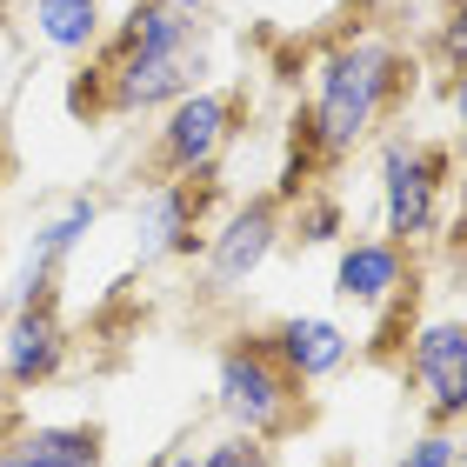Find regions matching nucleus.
<instances>
[{
  "label": "nucleus",
  "instance_id": "f257e3e1",
  "mask_svg": "<svg viewBox=\"0 0 467 467\" xmlns=\"http://www.w3.org/2000/svg\"><path fill=\"white\" fill-rule=\"evenodd\" d=\"M400 88H408V74H400V54L388 40H341V47H327L321 67H314V100H307L301 140L321 161L354 154L380 127V114L394 108Z\"/></svg>",
  "mask_w": 467,
  "mask_h": 467
},
{
  "label": "nucleus",
  "instance_id": "f03ea898",
  "mask_svg": "<svg viewBox=\"0 0 467 467\" xmlns=\"http://www.w3.org/2000/svg\"><path fill=\"white\" fill-rule=\"evenodd\" d=\"M201 74H207V34L174 40V47H114L100 60V74H88L67 100L74 114H147L194 94Z\"/></svg>",
  "mask_w": 467,
  "mask_h": 467
},
{
  "label": "nucleus",
  "instance_id": "7ed1b4c3",
  "mask_svg": "<svg viewBox=\"0 0 467 467\" xmlns=\"http://www.w3.org/2000/svg\"><path fill=\"white\" fill-rule=\"evenodd\" d=\"M214 408L227 414V428L274 441L301 420V380L281 368L267 334H234L214 360Z\"/></svg>",
  "mask_w": 467,
  "mask_h": 467
},
{
  "label": "nucleus",
  "instance_id": "20e7f679",
  "mask_svg": "<svg viewBox=\"0 0 467 467\" xmlns=\"http://www.w3.org/2000/svg\"><path fill=\"white\" fill-rule=\"evenodd\" d=\"M441 187H448V154L420 140H388L380 147V221L394 247H420L441 227Z\"/></svg>",
  "mask_w": 467,
  "mask_h": 467
},
{
  "label": "nucleus",
  "instance_id": "39448f33",
  "mask_svg": "<svg viewBox=\"0 0 467 467\" xmlns=\"http://www.w3.org/2000/svg\"><path fill=\"white\" fill-rule=\"evenodd\" d=\"M234 127H241V94L227 88H194L167 108L154 134V181L167 174H214V161L227 154Z\"/></svg>",
  "mask_w": 467,
  "mask_h": 467
},
{
  "label": "nucleus",
  "instance_id": "423d86ee",
  "mask_svg": "<svg viewBox=\"0 0 467 467\" xmlns=\"http://www.w3.org/2000/svg\"><path fill=\"white\" fill-rule=\"evenodd\" d=\"M281 234H287V201L281 194L241 201L214 234H207V281H214L221 294L241 287V281H254V274L267 267V254L281 247Z\"/></svg>",
  "mask_w": 467,
  "mask_h": 467
},
{
  "label": "nucleus",
  "instance_id": "0eeeda50",
  "mask_svg": "<svg viewBox=\"0 0 467 467\" xmlns=\"http://www.w3.org/2000/svg\"><path fill=\"white\" fill-rule=\"evenodd\" d=\"M201 194H207V174H167V181H147L140 187V201H134L140 261H174V254L207 247V234H201Z\"/></svg>",
  "mask_w": 467,
  "mask_h": 467
},
{
  "label": "nucleus",
  "instance_id": "6e6552de",
  "mask_svg": "<svg viewBox=\"0 0 467 467\" xmlns=\"http://www.w3.org/2000/svg\"><path fill=\"white\" fill-rule=\"evenodd\" d=\"M408 374L420 380L428 394V414L434 428H454L467 420V321H420L414 327V348H408Z\"/></svg>",
  "mask_w": 467,
  "mask_h": 467
},
{
  "label": "nucleus",
  "instance_id": "1a4fd4ad",
  "mask_svg": "<svg viewBox=\"0 0 467 467\" xmlns=\"http://www.w3.org/2000/svg\"><path fill=\"white\" fill-rule=\"evenodd\" d=\"M94 221H100V201L94 194H67L54 207L47 221L34 227V241H27V261H20V281L7 287V307H34V301H54V274H60V261L94 234Z\"/></svg>",
  "mask_w": 467,
  "mask_h": 467
},
{
  "label": "nucleus",
  "instance_id": "9d476101",
  "mask_svg": "<svg viewBox=\"0 0 467 467\" xmlns=\"http://www.w3.org/2000/svg\"><path fill=\"white\" fill-rule=\"evenodd\" d=\"M67 360V321H60L54 301H34V307H14L7 327H0V380L7 388H47Z\"/></svg>",
  "mask_w": 467,
  "mask_h": 467
},
{
  "label": "nucleus",
  "instance_id": "9b49d317",
  "mask_svg": "<svg viewBox=\"0 0 467 467\" xmlns=\"http://www.w3.org/2000/svg\"><path fill=\"white\" fill-rule=\"evenodd\" d=\"M267 341H274L281 368L301 380V388H314V380H327V374H341L348 360H354V334H348L341 321H321V314H287Z\"/></svg>",
  "mask_w": 467,
  "mask_h": 467
},
{
  "label": "nucleus",
  "instance_id": "f8f14e48",
  "mask_svg": "<svg viewBox=\"0 0 467 467\" xmlns=\"http://www.w3.org/2000/svg\"><path fill=\"white\" fill-rule=\"evenodd\" d=\"M400 287H408V247H394L388 234L380 241H348L341 261H334V294L354 307H388Z\"/></svg>",
  "mask_w": 467,
  "mask_h": 467
},
{
  "label": "nucleus",
  "instance_id": "ddd939ff",
  "mask_svg": "<svg viewBox=\"0 0 467 467\" xmlns=\"http://www.w3.org/2000/svg\"><path fill=\"white\" fill-rule=\"evenodd\" d=\"M0 467H100V428H20L0 441Z\"/></svg>",
  "mask_w": 467,
  "mask_h": 467
},
{
  "label": "nucleus",
  "instance_id": "4468645a",
  "mask_svg": "<svg viewBox=\"0 0 467 467\" xmlns=\"http://www.w3.org/2000/svg\"><path fill=\"white\" fill-rule=\"evenodd\" d=\"M34 34L60 54H88L100 34H108V7L100 0H27Z\"/></svg>",
  "mask_w": 467,
  "mask_h": 467
},
{
  "label": "nucleus",
  "instance_id": "2eb2a0df",
  "mask_svg": "<svg viewBox=\"0 0 467 467\" xmlns=\"http://www.w3.org/2000/svg\"><path fill=\"white\" fill-rule=\"evenodd\" d=\"M174 40H201V20L181 7H161V0H134L114 47H174Z\"/></svg>",
  "mask_w": 467,
  "mask_h": 467
},
{
  "label": "nucleus",
  "instance_id": "dca6fc26",
  "mask_svg": "<svg viewBox=\"0 0 467 467\" xmlns=\"http://www.w3.org/2000/svg\"><path fill=\"white\" fill-rule=\"evenodd\" d=\"M341 234V201L334 194H301V207H294V241L301 247H321Z\"/></svg>",
  "mask_w": 467,
  "mask_h": 467
},
{
  "label": "nucleus",
  "instance_id": "f3484780",
  "mask_svg": "<svg viewBox=\"0 0 467 467\" xmlns=\"http://www.w3.org/2000/svg\"><path fill=\"white\" fill-rule=\"evenodd\" d=\"M201 467H274V441H261V434H221L214 448H201Z\"/></svg>",
  "mask_w": 467,
  "mask_h": 467
},
{
  "label": "nucleus",
  "instance_id": "a211bd4d",
  "mask_svg": "<svg viewBox=\"0 0 467 467\" xmlns=\"http://www.w3.org/2000/svg\"><path fill=\"white\" fill-rule=\"evenodd\" d=\"M394 467H461V434H454V428H428Z\"/></svg>",
  "mask_w": 467,
  "mask_h": 467
},
{
  "label": "nucleus",
  "instance_id": "6ab92c4d",
  "mask_svg": "<svg viewBox=\"0 0 467 467\" xmlns=\"http://www.w3.org/2000/svg\"><path fill=\"white\" fill-rule=\"evenodd\" d=\"M434 54L448 60V67H467V14L454 7L448 20H441V34H434Z\"/></svg>",
  "mask_w": 467,
  "mask_h": 467
},
{
  "label": "nucleus",
  "instance_id": "aec40b11",
  "mask_svg": "<svg viewBox=\"0 0 467 467\" xmlns=\"http://www.w3.org/2000/svg\"><path fill=\"white\" fill-rule=\"evenodd\" d=\"M448 108L461 120V134H467V67H454V88H448Z\"/></svg>",
  "mask_w": 467,
  "mask_h": 467
},
{
  "label": "nucleus",
  "instance_id": "412c9836",
  "mask_svg": "<svg viewBox=\"0 0 467 467\" xmlns=\"http://www.w3.org/2000/svg\"><path fill=\"white\" fill-rule=\"evenodd\" d=\"M154 467H201V448H174V454H161Z\"/></svg>",
  "mask_w": 467,
  "mask_h": 467
},
{
  "label": "nucleus",
  "instance_id": "4be33fe9",
  "mask_svg": "<svg viewBox=\"0 0 467 467\" xmlns=\"http://www.w3.org/2000/svg\"><path fill=\"white\" fill-rule=\"evenodd\" d=\"M14 181V154H7V140H0V187Z\"/></svg>",
  "mask_w": 467,
  "mask_h": 467
},
{
  "label": "nucleus",
  "instance_id": "5701e85b",
  "mask_svg": "<svg viewBox=\"0 0 467 467\" xmlns=\"http://www.w3.org/2000/svg\"><path fill=\"white\" fill-rule=\"evenodd\" d=\"M161 7H181V14H201L207 0H161Z\"/></svg>",
  "mask_w": 467,
  "mask_h": 467
},
{
  "label": "nucleus",
  "instance_id": "b1692460",
  "mask_svg": "<svg viewBox=\"0 0 467 467\" xmlns=\"http://www.w3.org/2000/svg\"><path fill=\"white\" fill-rule=\"evenodd\" d=\"M454 274H461V287H467V241H461V254H454Z\"/></svg>",
  "mask_w": 467,
  "mask_h": 467
},
{
  "label": "nucleus",
  "instance_id": "393cba45",
  "mask_svg": "<svg viewBox=\"0 0 467 467\" xmlns=\"http://www.w3.org/2000/svg\"><path fill=\"white\" fill-rule=\"evenodd\" d=\"M0 307H7V281H0Z\"/></svg>",
  "mask_w": 467,
  "mask_h": 467
},
{
  "label": "nucleus",
  "instance_id": "a878e982",
  "mask_svg": "<svg viewBox=\"0 0 467 467\" xmlns=\"http://www.w3.org/2000/svg\"><path fill=\"white\" fill-rule=\"evenodd\" d=\"M454 7H461V14H467V0H454Z\"/></svg>",
  "mask_w": 467,
  "mask_h": 467
}]
</instances>
